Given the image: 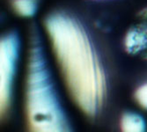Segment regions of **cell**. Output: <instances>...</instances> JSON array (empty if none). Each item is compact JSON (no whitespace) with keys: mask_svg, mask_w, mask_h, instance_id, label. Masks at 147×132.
<instances>
[{"mask_svg":"<svg viewBox=\"0 0 147 132\" xmlns=\"http://www.w3.org/2000/svg\"><path fill=\"white\" fill-rule=\"evenodd\" d=\"M28 47L24 88L28 132H73L37 31Z\"/></svg>","mask_w":147,"mask_h":132,"instance_id":"2","label":"cell"},{"mask_svg":"<svg viewBox=\"0 0 147 132\" xmlns=\"http://www.w3.org/2000/svg\"><path fill=\"white\" fill-rule=\"evenodd\" d=\"M43 28L71 100L86 116L95 117L106 100L108 85L92 36L77 17L64 11L49 13Z\"/></svg>","mask_w":147,"mask_h":132,"instance_id":"1","label":"cell"},{"mask_svg":"<svg viewBox=\"0 0 147 132\" xmlns=\"http://www.w3.org/2000/svg\"><path fill=\"white\" fill-rule=\"evenodd\" d=\"M141 22L132 25L123 38V48L128 54L147 59V8L140 11Z\"/></svg>","mask_w":147,"mask_h":132,"instance_id":"4","label":"cell"},{"mask_svg":"<svg viewBox=\"0 0 147 132\" xmlns=\"http://www.w3.org/2000/svg\"><path fill=\"white\" fill-rule=\"evenodd\" d=\"M121 132H147V124L144 116L135 111H125L119 121Z\"/></svg>","mask_w":147,"mask_h":132,"instance_id":"5","label":"cell"},{"mask_svg":"<svg viewBox=\"0 0 147 132\" xmlns=\"http://www.w3.org/2000/svg\"><path fill=\"white\" fill-rule=\"evenodd\" d=\"M134 100L141 108L147 110V82L142 84L136 89Z\"/></svg>","mask_w":147,"mask_h":132,"instance_id":"7","label":"cell"},{"mask_svg":"<svg viewBox=\"0 0 147 132\" xmlns=\"http://www.w3.org/2000/svg\"><path fill=\"white\" fill-rule=\"evenodd\" d=\"M20 40L18 34L11 31L4 34L0 42V108L1 114L8 112L20 56Z\"/></svg>","mask_w":147,"mask_h":132,"instance_id":"3","label":"cell"},{"mask_svg":"<svg viewBox=\"0 0 147 132\" xmlns=\"http://www.w3.org/2000/svg\"><path fill=\"white\" fill-rule=\"evenodd\" d=\"M11 8L22 18H31L36 14L39 7L38 0H11Z\"/></svg>","mask_w":147,"mask_h":132,"instance_id":"6","label":"cell"}]
</instances>
